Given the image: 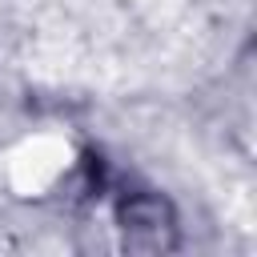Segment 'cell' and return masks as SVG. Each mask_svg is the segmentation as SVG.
<instances>
[{
    "mask_svg": "<svg viewBox=\"0 0 257 257\" xmlns=\"http://www.w3.org/2000/svg\"><path fill=\"white\" fill-rule=\"evenodd\" d=\"M120 233L133 249H169L173 245V209L157 193H133L116 209Z\"/></svg>",
    "mask_w": 257,
    "mask_h": 257,
    "instance_id": "obj_1",
    "label": "cell"
}]
</instances>
